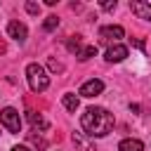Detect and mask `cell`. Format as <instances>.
I'll list each match as a JSON object with an SVG mask.
<instances>
[{
	"mask_svg": "<svg viewBox=\"0 0 151 151\" xmlns=\"http://www.w3.org/2000/svg\"><path fill=\"white\" fill-rule=\"evenodd\" d=\"M101 92H104V83H101L99 78H92V80L83 83L80 90H78V94H80V97H87V99H92V97H97V94H101Z\"/></svg>",
	"mask_w": 151,
	"mask_h": 151,
	"instance_id": "cell-4",
	"label": "cell"
},
{
	"mask_svg": "<svg viewBox=\"0 0 151 151\" xmlns=\"http://www.w3.org/2000/svg\"><path fill=\"white\" fill-rule=\"evenodd\" d=\"M26 12H28V14H38V12H40V5H35V2H26Z\"/></svg>",
	"mask_w": 151,
	"mask_h": 151,
	"instance_id": "cell-18",
	"label": "cell"
},
{
	"mask_svg": "<svg viewBox=\"0 0 151 151\" xmlns=\"http://www.w3.org/2000/svg\"><path fill=\"white\" fill-rule=\"evenodd\" d=\"M104 57H106V61H109V64H120V61L127 57V47H125V45H120V42H116V45H109Z\"/></svg>",
	"mask_w": 151,
	"mask_h": 151,
	"instance_id": "cell-5",
	"label": "cell"
},
{
	"mask_svg": "<svg viewBox=\"0 0 151 151\" xmlns=\"http://www.w3.org/2000/svg\"><path fill=\"white\" fill-rule=\"evenodd\" d=\"M76 57H78V61H87L90 57H97V45H87V47H83Z\"/></svg>",
	"mask_w": 151,
	"mask_h": 151,
	"instance_id": "cell-13",
	"label": "cell"
},
{
	"mask_svg": "<svg viewBox=\"0 0 151 151\" xmlns=\"http://www.w3.org/2000/svg\"><path fill=\"white\" fill-rule=\"evenodd\" d=\"M7 33H9V38L17 40V42H26V38H28V28H26V24H21V21H9Z\"/></svg>",
	"mask_w": 151,
	"mask_h": 151,
	"instance_id": "cell-6",
	"label": "cell"
},
{
	"mask_svg": "<svg viewBox=\"0 0 151 151\" xmlns=\"http://www.w3.org/2000/svg\"><path fill=\"white\" fill-rule=\"evenodd\" d=\"M47 66H50L52 71H64V66H61V64H59L57 59H50V61H47Z\"/></svg>",
	"mask_w": 151,
	"mask_h": 151,
	"instance_id": "cell-19",
	"label": "cell"
},
{
	"mask_svg": "<svg viewBox=\"0 0 151 151\" xmlns=\"http://www.w3.org/2000/svg\"><path fill=\"white\" fill-rule=\"evenodd\" d=\"M99 7H101L104 12H113V9L118 7V2H116V0H101V2H99Z\"/></svg>",
	"mask_w": 151,
	"mask_h": 151,
	"instance_id": "cell-17",
	"label": "cell"
},
{
	"mask_svg": "<svg viewBox=\"0 0 151 151\" xmlns=\"http://www.w3.org/2000/svg\"><path fill=\"white\" fill-rule=\"evenodd\" d=\"M61 104H64V109H66V111H76V109L80 106V99H78L73 92H66V94L61 97Z\"/></svg>",
	"mask_w": 151,
	"mask_h": 151,
	"instance_id": "cell-12",
	"label": "cell"
},
{
	"mask_svg": "<svg viewBox=\"0 0 151 151\" xmlns=\"http://www.w3.org/2000/svg\"><path fill=\"white\" fill-rule=\"evenodd\" d=\"M57 26H59V19H57V14H50V17H45V21H42V28L50 33V31H57Z\"/></svg>",
	"mask_w": 151,
	"mask_h": 151,
	"instance_id": "cell-15",
	"label": "cell"
},
{
	"mask_svg": "<svg viewBox=\"0 0 151 151\" xmlns=\"http://www.w3.org/2000/svg\"><path fill=\"white\" fill-rule=\"evenodd\" d=\"M99 35L104 38V40H113V45L125 35V31H123V26H118V24H113V26H104L101 31H99Z\"/></svg>",
	"mask_w": 151,
	"mask_h": 151,
	"instance_id": "cell-8",
	"label": "cell"
},
{
	"mask_svg": "<svg viewBox=\"0 0 151 151\" xmlns=\"http://www.w3.org/2000/svg\"><path fill=\"white\" fill-rule=\"evenodd\" d=\"M12 151H33V149L26 146V144H17V146H12Z\"/></svg>",
	"mask_w": 151,
	"mask_h": 151,
	"instance_id": "cell-20",
	"label": "cell"
},
{
	"mask_svg": "<svg viewBox=\"0 0 151 151\" xmlns=\"http://www.w3.org/2000/svg\"><path fill=\"white\" fill-rule=\"evenodd\" d=\"M130 9H132V14H137L139 19H144V21L151 24V2H144V0H130Z\"/></svg>",
	"mask_w": 151,
	"mask_h": 151,
	"instance_id": "cell-7",
	"label": "cell"
},
{
	"mask_svg": "<svg viewBox=\"0 0 151 151\" xmlns=\"http://www.w3.org/2000/svg\"><path fill=\"white\" fill-rule=\"evenodd\" d=\"M113 113H109L101 106H87L85 113L80 116V125L87 137H106L113 130Z\"/></svg>",
	"mask_w": 151,
	"mask_h": 151,
	"instance_id": "cell-1",
	"label": "cell"
},
{
	"mask_svg": "<svg viewBox=\"0 0 151 151\" xmlns=\"http://www.w3.org/2000/svg\"><path fill=\"white\" fill-rule=\"evenodd\" d=\"M26 118H28V123L33 125V130H47V127H50V123H47L40 113H35V111H28Z\"/></svg>",
	"mask_w": 151,
	"mask_h": 151,
	"instance_id": "cell-10",
	"label": "cell"
},
{
	"mask_svg": "<svg viewBox=\"0 0 151 151\" xmlns=\"http://www.w3.org/2000/svg\"><path fill=\"white\" fill-rule=\"evenodd\" d=\"M118 151H144V142H139V139H123L120 144H118Z\"/></svg>",
	"mask_w": 151,
	"mask_h": 151,
	"instance_id": "cell-11",
	"label": "cell"
},
{
	"mask_svg": "<svg viewBox=\"0 0 151 151\" xmlns=\"http://www.w3.org/2000/svg\"><path fill=\"white\" fill-rule=\"evenodd\" d=\"M0 123H2V127H7V132H12V134H19V132H21V118H19V111H17L14 106H5V109L0 111Z\"/></svg>",
	"mask_w": 151,
	"mask_h": 151,
	"instance_id": "cell-3",
	"label": "cell"
},
{
	"mask_svg": "<svg viewBox=\"0 0 151 151\" xmlns=\"http://www.w3.org/2000/svg\"><path fill=\"white\" fill-rule=\"evenodd\" d=\"M66 47H68L71 52H76V54H78V52L83 50V40H80V35H73V38L66 42Z\"/></svg>",
	"mask_w": 151,
	"mask_h": 151,
	"instance_id": "cell-16",
	"label": "cell"
},
{
	"mask_svg": "<svg viewBox=\"0 0 151 151\" xmlns=\"http://www.w3.org/2000/svg\"><path fill=\"white\" fill-rule=\"evenodd\" d=\"M71 139H73V144H76L78 151H97L94 149V142H90V137L85 132H73Z\"/></svg>",
	"mask_w": 151,
	"mask_h": 151,
	"instance_id": "cell-9",
	"label": "cell"
},
{
	"mask_svg": "<svg viewBox=\"0 0 151 151\" xmlns=\"http://www.w3.org/2000/svg\"><path fill=\"white\" fill-rule=\"evenodd\" d=\"M26 80H28V87L33 92H45L50 87V76H47L45 66L35 64V61L26 66Z\"/></svg>",
	"mask_w": 151,
	"mask_h": 151,
	"instance_id": "cell-2",
	"label": "cell"
},
{
	"mask_svg": "<svg viewBox=\"0 0 151 151\" xmlns=\"http://www.w3.org/2000/svg\"><path fill=\"white\" fill-rule=\"evenodd\" d=\"M28 142H31L35 149H40V151H42V149H47V139H45V137H38L35 132H28Z\"/></svg>",
	"mask_w": 151,
	"mask_h": 151,
	"instance_id": "cell-14",
	"label": "cell"
}]
</instances>
